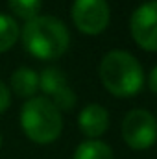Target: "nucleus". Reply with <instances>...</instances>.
Masks as SVG:
<instances>
[{
  "instance_id": "nucleus-8",
  "label": "nucleus",
  "mask_w": 157,
  "mask_h": 159,
  "mask_svg": "<svg viewBox=\"0 0 157 159\" xmlns=\"http://www.w3.org/2000/svg\"><path fill=\"white\" fill-rule=\"evenodd\" d=\"M78 124L85 137H89L91 141H96L109 128V113L100 104H89L81 109L78 117Z\"/></svg>"
},
{
  "instance_id": "nucleus-7",
  "label": "nucleus",
  "mask_w": 157,
  "mask_h": 159,
  "mask_svg": "<svg viewBox=\"0 0 157 159\" xmlns=\"http://www.w3.org/2000/svg\"><path fill=\"white\" fill-rule=\"evenodd\" d=\"M39 87L46 98L59 109V111H72L76 106V94L67 83V76L56 69L48 67L39 74Z\"/></svg>"
},
{
  "instance_id": "nucleus-15",
  "label": "nucleus",
  "mask_w": 157,
  "mask_h": 159,
  "mask_svg": "<svg viewBox=\"0 0 157 159\" xmlns=\"http://www.w3.org/2000/svg\"><path fill=\"white\" fill-rule=\"evenodd\" d=\"M0 146H2V137H0Z\"/></svg>"
},
{
  "instance_id": "nucleus-5",
  "label": "nucleus",
  "mask_w": 157,
  "mask_h": 159,
  "mask_svg": "<svg viewBox=\"0 0 157 159\" xmlns=\"http://www.w3.org/2000/svg\"><path fill=\"white\" fill-rule=\"evenodd\" d=\"M72 20L81 34L98 35L109 24V6L105 0H74L72 4Z\"/></svg>"
},
{
  "instance_id": "nucleus-10",
  "label": "nucleus",
  "mask_w": 157,
  "mask_h": 159,
  "mask_svg": "<svg viewBox=\"0 0 157 159\" xmlns=\"http://www.w3.org/2000/svg\"><path fill=\"white\" fill-rule=\"evenodd\" d=\"M74 159H115V157H113V150L105 143L89 139L76 148Z\"/></svg>"
},
{
  "instance_id": "nucleus-2",
  "label": "nucleus",
  "mask_w": 157,
  "mask_h": 159,
  "mask_svg": "<svg viewBox=\"0 0 157 159\" xmlns=\"http://www.w3.org/2000/svg\"><path fill=\"white\" fill-rule=\"evenodd\" d=\"M100 80L113 96L128 98L142 89L144 70L139 59L129 52L111 50L100 63Z\"/></svg>"
},
{
  "instance_id": "nucleus-1",
  "label": "nucleus",
  "mask_w": 157,
  "mask_h": 159,
  "mask_svg": "<svg viewBox=\"0 0 157 159\" xmlns=\"http://www.w3.org/2000/svg\"><path fill=\"white\" fill-rule=\"evenodd\" d=\"M22 44L37 59H57L70 44L67 26L52 15H37L22 28Z\"/></svg>"
},
{
  "instance_id": "nucleus-12",
  "label": "nucleus",
  "mask_w": 157,
  "mask_h": 159,
  "mask_svg": "<svg viewBox=\"0 0 157 159\" xmlns=\"http://www.w3.org/2000/svg\"><path fill=\"white\" fill-rule=\"evenodd\" d=\"M7 6L19 19H24L28 22L39 15L41 0H7Z\"/></svg>"
},
{
  "instance_id": "nucleus-13",
  "label": "nucleus",
  "mask_w": 157,
  "mask_h": 159,
  "mask_svg": "<svg viewBox=\"0 0 157 159\" xmlns=\"http://www.w3.org/2000/svg\"><path fill=\"white\" fill-rule=\"evenodd\" d=\"M11 104V93L4 81H0V113H4Z\"/></svg>"
},
{
  "instance_id": "nucleus-4",
  "label": "nucleus",
  "mask_w": 157,
  "mask_h": 159,
  "mask_svg": "<svg viewBox=\"0 0 157 159\" xmlns=\"http://www.w3.org/2000/svg\"><path fill=\"white\" fill-rule=\"evenodd\" d=\"M122 137L133 150H146L157 141V119L146 109H133L122 120Z\"/></svg>"
},
{
  "instance_id": "nucleus-3",
  "label": "nucleus",
  "mask_w": 157,
  "mask_h": 159,
  "mask_svg": "<svg viewBox=\"0 0 157 159\" xmlns=\"http://www.w3.org/2000/svg\"><path fill=\"white\" fill-rule=\"evenodd\" d=\"M20 126L30 141L37 144H50L61 135V111L46 96H34L22 106Z\"/></svg>"
},
{
  "instance_id": "nucleus-9",
  "label": "nucleus",
  "mask_w": 157,
  "mask_h": 159,
  "mask_svg": "<svg viewBox=\"0 0 157 159\" xmlns=\"http://www.w3.org/2000/svg\"><path fill=\"white\" fill-rule=\"evenodd\" d=\"M39 89V74L28 67H19L11 74V91L20 98H34Z\"/></svg>"
},
{
  "instance_id": "nucleus-11",
  "label": "nucleus",
  "mask_w": 157,
  "mask_h": 159,
  "mask_svg": "<svg viewBox=\"0 0 157 159\" xmlns=\"http://www.w3.org/2000/svg\"><path fill=\"white\" fill-rule=\"evenodd\" d=\"M20 37V28L17 20L9 15L0 13V54L7 52Z\"/></svg>"
},
{
  "instance_id": "nucleus-6",
  "label": "nucleus",
  "mask_w": 157,
  "mask_h": 159,
  "mask_svg": "<svg viewBox=\"0 0 157 159\" xmlns=\"http://www.w3.org/2000/svg\"><path fill=\"white\" fill-rule=\"evenodd\" d=\"M129 32L133 41L148 52H157V0L141 4L131 19Z\"/></svg>"
},
{
  "instance_id": "nucleus-14",
  "label": "nucleus",
  "mask_w": 157,
  "mask_h": 159,
  "mask_svg": "<svg viewBox=\"0 0 157 159\" xmlns=\"http://www.w3.org/2000/svg\"><path fill=\"white\" fill-rule=\"evenodd\" d=\"M148 87H150L152 93L157 94V65L152 69V72H150V76H148Z\"/></svg>"
}]
</instances>
